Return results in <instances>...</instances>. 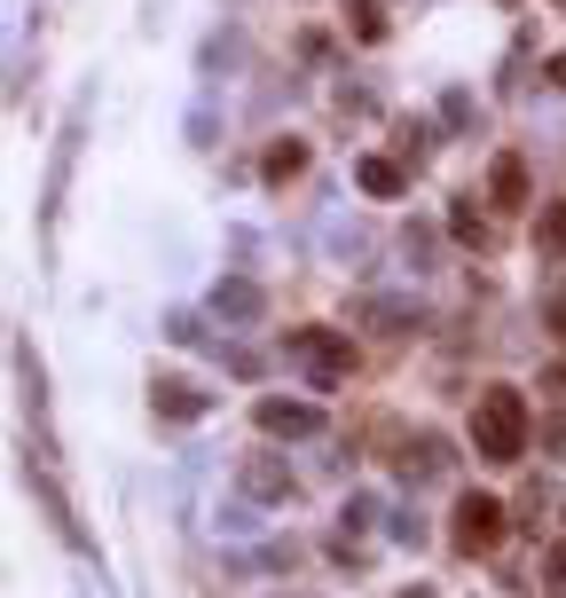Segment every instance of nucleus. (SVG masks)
Returning <instances> with one entry per match:
<instances>
[{"label":"nucleus","mask_w":566,"mask_h":598,"mask_svg":"<svg viewBox=\"0 0 566 598\" xmlns=\"http://www.w3.org/2000/svg\"><path fill=\"white\" fill-rule=\"evenodd\" d=\"M354 182H362L370 197H402V165H394V158H362Z\"/></svg>","instance_id":"5"},{"label":"nucleus","mask_w":566,"mask_h":598,"mask_svg":"<svg viewBox=\"0 0 566 598\" xmlns=\"http://www.w3.org/2000/svg\"><path fill=\"white\" fill-rule=\"evenodd\" d=\"M558 331H566V307H558Z\"/></svg>","instance_id":"13"},{"label":"nucleus","mask_w":566,"mask_h":598,"mask_svg":"<svg viewBox=\"0 0 566 598\" xmlns=\"http://www.w3.org/2000/svg\"><path fill=\"white\" fill-rule=\"evenodd\" d=\"M472 449H481L488 465H519L527 457V402L519 386H488L481 409H472Z\"/></svg>","instance_id":"1"},{"label":"nucleus","mask_w":566,"mask_h":598,"mask_svg":"<svg viewBox=\"0 0 566 598\" xmlns=\"http://www.w3.org/2000/svg\"><path fill=\"white\" fill-rule=\"evenodd\" d=\"M300 165H307V150H300V142H275V150H267V182H292Z\"/></svg>","instance_id":"8"},{"label":"nucleus","mask_w":566,"mask_h":598,"mask_svg":"<svg viewBox=\"0 0 566 598\" xmlns=\"http://www.w3.org/2000/svg\"><path fill=\"white\" fill-rule=\"evenodd\" d=\"M283 488H292V473H283V465H252V496H283Z\"/></svg>","instance_id":"11"},{"label":"nucleus","mask_w":566,"mask_h":598,"mask_svg":"<svg viewBox=\"0 0 566 598\" xmlns=\"http://www.w3.org/2000/svg\"><path fill=\"white\" fill-rule=\"evenodd\" d=\"M543 252H566V205L543 213Z\"/></svg>","instance_id":"12"},{"label":"nucleus","mask_w":566,"mask_h":598,"mask_svg":"<svg viewBox=\"0 0 566 598\" xmlns=\"http://www.w3.org/2000/svg\"><path fill=\"white\" fill-rule=\"evenodd\" d=\"M448 536H456V551H496L504 544V504L481 496V488H464L456 511H448Z\"/></svg>","instance_id":"2"},{"label":"nucleus","mask_w":566,"mask_h":598,"mask_svg":"<svg viewBox=\"0 0 566 598\" xmlns=\"http://www.w3.org/2000/svg\"><path fill=\"white\" fill-rule=\"evenodd\" d=\"M488 190H496V205H519V197H527V165H519V158H496Z\"/></svg>","instance_id":"7"},{"label":"nucleus","mask_w":566,"mask_h":598,"mask_svg":"<svg viewBox=\"0 0 566 598\" xmlns=\"http://www.w3.org/2000/svg\"><path fill=\"white\" fill-rule=\"evenodd\" d=\"M260 425H267V434H315V425H323V409L315 402H260Z\"/></svg>","instance_id":"4"},{"label":"nucleus","mask_w":566,"mask_h":598,"mask_svg":"<svg viewBox=\"0 0 566 598\" xmlns=\"http://www.w3.org/2000/svg\"><path fill=\"white\" fill-rule=\"evenodd\" d=\"M158 417H205V394H198V386H181V378H173V386L158 378Z\"/></svg>","instance_id":"6"},{"label":"nucleus","mask_w":566,"mask_h":598,"mask_svg":"<svg viewBox=\"0 0 566 598\" xmlns=\"http://www.w3.org/2000/svg\"><path fill=\"white\" fill-rule=\"evenodd\" d=\"M221 315H260V292L252 284H221Z\"/></svg>","instance_id":"10"},{"label":"nucleus","mask_w":566,"mask_h":598,"mask_svg":"<svg viewBox=\"0 0 566 598\" xmlns=\"http://www.w3.org/2000/svg\"><path fill=\"white\" fill-rule=\"evenodd\" d=\"M292 355H307V371L331 386V378L354 371V338H338V331H292Z\"/></svg>","instance_id":"3"},{"label":"nucleus","mask_w":566,"mask_h":598,"mask_svg":"<svg viewBox=\"0 0 566 598\" xmlns=\"http://www.w3.org/2000/svg\"><path fill=\"white\" fill-rule=\"evenodd\" d=\"M346 24H354L362 40H386V9H377V0H354V9H346Z\"/></svg>","instance_id":"9"}]
</instances>
